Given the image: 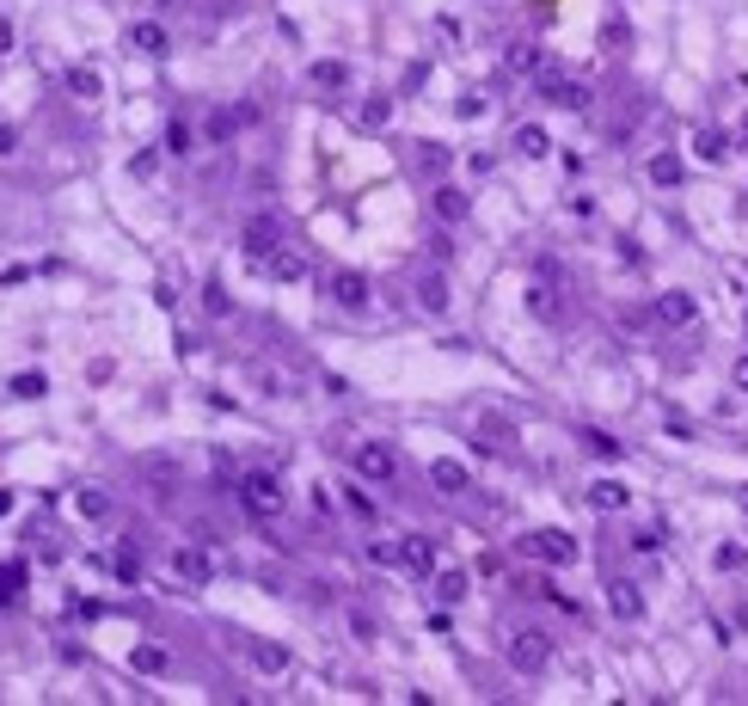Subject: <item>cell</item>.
Listing matches in <instances>:
<instances>
[{"label":"cell","instance_id":"obj_20","mask_svg":"<svg viewBox=\"0 0 748 706\" xmlns=\"http://www.w3.org/2000/svg\"><path fill=\"white\" fill-rule=\"evenodd\" d=\"M313 86L343 93V86H350V62H313Z\"/></svg>","mask_w":748,"mask_h":706},{"label":"cell","instance_id":"obj_16","mask_svg":"<svg viewBox=\"0 0 748 706\" xmlns=\"http://www.w3.org/2000/svg\"><path fill=\"white\" fill-rule=\"evenodd\" d=\"M589 504H595V510H626L632 492H626L619 479H595V486H589Z\"/></svg>","mask_w":748,"mask_h":706},{"label":"cell","instance_id":"obj_12","mask_svg":"<svg viewBox=\"0 0 748 706\" xmlns=\"http://www.w3.org/2000/svg\"><path fill=\"white\" fill-rule=\"evenodd\" d=\"M608 608L619 614V621H645V596H638V584L613 577V584H608Z\"/></svg>","mask_w":748,"mask_h":706},{"label":"cell","instance_id":"obj_6","mask_svg":"<svg viewBox=\"0 0 748 706\" xmlns=\"http://www.w3.org/2000/svg\"><path fill=\"white\" fill-rule=\"evenodd\" d=\"M325 295H332L338 308H369V277H362V271H332V277H325Z\"/></svg>","mask_w":748,"mask_h":706},{"label":"cell","instance_id":"obj_10","mask_svg":"<svg viewBox=\"0 0 748 706\" xmlns=\"http://www.w3.org/2000/svg\"><path fill=\"white\" fill-rule=\"evenodd\" d=\"M172 571H178L184 584H215V559H209L203 547H178V553H172Z\"/></svg>","mask_w":748,"mask_h":706},{"label":"cell","instance_id":"obj_17","mask_svg":"<svg viewBox=\"0 0 748 706\" xmlns=\"http://www.w3.org/2000/svg\"><path fill=\"white\" fill-rule=\"evenodd\" d=\"M129 670H136V675H166L172 657L160 651V645H136V651H129Z\"/></svg>","mask_w":748,"mask_h":706},{"label":"cell","instance_id":"obj_24","mask_svg":"<svg viewBox=\"0 0 748 706\" xmlns=\"http://www.w3.org/2000/svg\"><path fill=\"white\" fill-rule=\"evenodd\" d=\"M515 147H521L528 160H540V154H552V141H546V130H540V123H521V130H515Z\"/></svg>","mask_w":748,"mask_h":706},{"label":"cell","instance_id":"obj_1","mask_svg":"<svg viewBox=\"0 0 748 706\" xmlns=\"http://www.w3.org/2000/svg\"><path fill=\"white\" fill-rule=\"evenodd\" d=\"M239 504H245V516L271 523V516H282L289 492H282V479H276V473H245V479H239Z\"/></svg>","mask_w":748,"mask_h":706},{"label":"cell","instance_id":"obj_43","mask_svg":"<svg viewBox=\"0 0 748 706\" xmlns=\"http://www.w3.org/2000/svg\"><path fill=\"white\" fill-rule=\"evenodd\" d=\"M6 510H13V492H0V516H6Z\"/></svg>","mask_w":748,"mask_h":706},{"label":"cell","instance_id":"obj_25","mask_svg":"<svg viewBox=\"0 0 748 706\" xmlns=\"http://www.w3.org/2000/svg\"><path fill=\"white\" fill-rule=\"evenodd\" d=\"M74 510H80V516H86V523H104V516H111V497H104L99 486H86V492L74 497Z\"/></svg>","mask_w":748,"mask_h":706},{"label":"cell","instance_id":"obj_42","mask_svg":"<svg viewBox=\"0 0 748 706\" xmlns=\"http://www.w3.org/2000/svg\"><path fill=\"white\" fill-rule=\"evenodd\" d=\"M730 381H736V388L748 393V356H736V369H730Z\"/></svg>","mask_w":748,"mask_h":706},{"label":"cell","instance_id":"obj_4","mask_svg":"<svg viewBox=\"0 0 748 706\" xmlns=\"http://www.w3.org/2000/svg\"><path fill=\"white\" fill-rule=\"evenodd\" d=\"M356 473H362L369 486H393V479H399V455H393L387 442H362V449H356Z\"/></svg>","mask_w":748,"mask_h":706},{"label":"cell","instance_id":"obj_14","mask_svg":"<svg viewBox=\"0 0 748 706\" xmlns=\"http://www.w3.org/2000/svg\"><path fill=\"white\" fill-rule=\"evenodd\" d=\"M528 308H534L540 319H558V314H565V301H558V282L534 277V289H528Z\"/></svg>","mask_w":748,"mask_h":706},{"label":"cell","instance_id":"obj_2","mask_svg":"<svg viewBox=\"0 0 748 706\" xmlns=\"http://www.w3.org/2000/svg\"><path fill=\"white\" fill-rule=\"evenodd\" d=\"M521 553H534L540 565H571L577 559V541H571L565 529H534L528 541H521Z\"/></svg>","mask_w":748,"mask_h":706},{"label":"cell","instance_id":"obj_3","mask_svg":"<svg viewBox=\"0 0 748 706\" xmlns=\"http://www.w3.org/2000/svg\"><path fill=\"white\" fill-rule=\"evenodd\" d=\"M510 664L521 675H540L546 664H552V645H546V633H534V627H521V633L510 639Z\"/></svg>","mask_w":748,"mask_h":706},{"label":"cell","instance_id":"obj_41","mask_svg":"<svg viewBox=\"0 0 748 706\" xmlns=\"http://www.w3.org/2000/svg\"><path fill=\"white\" fill-rule=\"evenodd\" d=\"M13 43H19V31H13V19H0V56H6Z\"/></svg>","mask_w":748,"mask_h":706},{"label":"cell","instance_id":"obj_27","mask_svg":"<svg viewBox=\"0 0 748 706\" xmlns=\"http://www.w3.org/2000/svg\"><path fill=\"white\" fill-rule=\"evenodd\" d=\"M650 178H656V184H681V160L675 154H656V160H650Z\"/></svg>","mask_w":748,"mask_h":706},{"label":"cell","instance_id":"obj_28","mask_svg":"<svg viewBox=\"0 0 748 706\" xmlns=\"http://www.w3.org/2000/svg\"><path fill=\"white\" fill-rule=\"evenodd\" d=\"M117 584H141V553H136V547L117 553Z\"/></svg>","mask_w":748,"mask_h":706},{"label":"cell","instance_id":"obj_23","mask_svg":"<svg viewBox=\"0 0 748 706\" xmlns=\"http://www.w3.org/2000/svg\"><path fill=\"white\" fill-rule=\"evenodd\" d=\"M417 173H423V178H442L448 173V147H442V141H423V147H417Z\"/></svg>","mask_w":748,"mask_h":706},{"label":"cell","instance_id":"obj_34","mask_svg":"<svg viewBox=\"0 0 748 706\" xmlns=\"http://www.w3.org/2000/svg\"><path fill=\"white\" fill-rule=\"evenodd\" d=\"M13 393H19V399H37V393H49V381H43V375H13Z\"/></svg>","mask_w":748,"mask_h":706},{"label":"cell","instance_id":"obj_26","mask_svg":"<svg viewBox=\"0 0 748 706\" xmlns=\"http://www.w3.org/2000/svg\"><path fill=\"white\" fill-rule=\"evenodd\" d=\"M252 664H258L264 675H282V670H289V651H282V645H258V651H252Z\"/></svg>","mask_w":748,"mask_h":706},{"label":"cell","instance_id":"obj_18","mask_svg":"<svg viewBox=\"0 0 748 706\" xmlns=\"http://www.w3.org/2000/svg\"><path fill=\"white\" fill-rule=\"evenodd\" d=\"M68 93H74V99H99V93H104L99 68H86V62H74V68H68Z\"/></svg>","mask_w":748,"mask_h":706},{"label":"cell","instance_id":"obj_40","mask_svg":"<svg viewBox=\"0 0 748 706\" xmlns=\"http://www.w3.org/2000/svg\"><path fill=\"white\" fill-rule=\"evenodd\" d=\"M454 111H460V117H485V99H478V93H467V99H460Z\"/></svg>","mask_w":748,"mask_h":706},{"label":"cell","instance_id":"obj_33","mask_svg":"<svg viewBox=\"0 0 748 706\" xmlns=\"http://www.w3.org/2000/svg\"><path fill=\"white\" fill-rule=\"evenodd\" d=\"M356 117H362V130H380V123L393 117V105H387V99H369V105L356 111Z\"/></svg>","mask_w":748,"mask_h":706},{"label":"cell","instance_id":"obj_30","mask_svg":"<svg viewBox=\"0 0 748 706\" xmlns=\"http://www.w3.org/2000/svg\"><path fill=\"white\" fill-rule=\"evenodd\" d=\"M583 442H589V455H601V460H619V442H613V436H601V430H583Z\"/></svg>","mask_w":748,"mask_h":706},{"label":"cell","instance_id":"obj_35","mask_svg":"<svg viewBox=\"0 0 748 706\" xmlns=\"http://www.w3.org/2000/svg\"><path fill=\"white\" fill-rule=\"evenodd\" d=\"M369 559L374 565H393V559H399V541H369Z\"/></svg>","mask_w":748,"mask_h":706},{"label":"cell","instance_id":"obj_5","mask_svg":"<svg viewBox=\"0 0 748 706\" xmlns=\"http://www.w3.org/2000/svg\"><path fill=\"white\" fill-rule=\"evenodd\" d=\"M276 246H282V221H276V210H258L245 221V252L264 258V252H276Z\"/></svg>","mask_w":748,"mask_h":706},{"label":"cell","instance_id":"obj_19","mask_svg":"<svg viewBox=\"0 0 748 706\" xmlns=\"http://www.w3.org/2000/svg\"><path fill=\"white\" fill-rule=\"evenodd\" d=\"M417 301L430 308V314H448V282L430 271V277H417Z\"/></svg>","mask_w":748,"mask_h":706},{"label":"cell","instance_id":"obj_7","mask_svg":"<svg viewBox=\"0 0 748 706\" xmlns=\"http://www.w3.org/2000/svg\"><path fill=\"white\" fill-rule=\"evenodd\" d=\"M258 264H264V277H271V282H307V258H301V252H289V246L264 252Z\"/></svg>","mask_w":748,"mask_h":706},{"label":"cell","instance_id":"obj_36","mask_svg":"<svg viewBox=\"0 0 748 706\" xmlns=\"http://www.w3.org/2000/svg\"><path fill=\"white\" fill-rule=\"evenodd\" d=\"M166 154H191V130H184V123H172V130H166Z\"/></svg>","mask_w":748,"mask_h":706},{"label":"cell","instance_id":"obj_9","mask_svg":"<svg viewBox=\"0 0 748 706\" xmlns=\"http://www.w3.org/2000/svg\"><path fill=\"white\" fill-rule=\"evenodd\" d=\"M399 565H405L411 577H430V571H436V541H423V534H405V541H399Z\"/></svg>","mask_w":748,"mask_h":706},{"label":"cell","instance_id":"obj_39","mask_svg":"<svg viewBox=\"0 0 748 706\" xmlns=\"http://www.w3.org/2000/svg\"><path fill=\"white\" fill-rule=\"evenodd\" d=\"M743 565V547H717V571H736Z\"/></svg>","mask_w":748,"mask_h":706},{"label":"cell","instance_id":"obj_13","mask_svg":"<svg viewBox=\"0 0 748 706\" xmlns=\"http://www.w3.org/2000/svg\"><path fill=\"white\" fill-rule=\"evenodd\" d=\"M430 203H436V215H442L448 228L473 215V203H467V191H454V184H436V191H430Z\"/></svg>","mask_w":748,"mask_h":706},{"label":"cell","instance_id":"obj_38","mask_svg":"<svg viewBox=\"0 0 748 706\" xmlns=\"http://www.w3.org/2000/svg\"><path fill=\"white\" fill-rule=\"evenodd\" d=\"M6 154H19V130H13V123H0V160H6Z\"/></svg>","mask_w":748,"mask_h":706},{"label":"cell","instance_id":"obj_8","mask_svg":"<svg viewBox=\"0 0 748 706\" xmlns=\"http://www.w3.org/2000/svg\"><path fill=\"white\" fill-rule=\"evenodd\" d=\"M650 314H656V326H693V314H699V308H693V295H687V289H669V295H656V308H650Z\"/></svg>","mask_w":748,"mask_h":706},{"label":"cell","instance_id":"obj_32","mask_svg":"<svg viewBox=\"0 0 748 706\" xmlns=\"http://www.w3.org/2000/svg\"><path fill=\"white\" fill-rule=\"evenodd\" d=\"M19 584H25V565H0V602L19 596Z\"/></svg>","mask_w":748,"mask_h":706},{"label":"cell","instance_id":"obj_15","mask_svg":"<svg viewBox=\"0 0 748 706\" xmlns=\"http://www.w3.org/2000/svg\"><path fill=\"white\" fill-rule=\"evenodd\" d=\"M540 49H534V43H510V49H503V68L510 74H528V80H534V74H540Z\"/></svg>","mask_w":748,"mask_h":706},{"label":"cell","instance_id":"obj_11","mask_svg":"<svg viewBox=\"0 0 748 706\" xmlns=\"http://www.w3.org/2000/svg\"><path fill=\"white\" fill-rule=\"evenodd\" d=\"M129 49H141V56H166L172 49L166 25H160V19H136V25H129Z\"/></svg>","mask_w":748,"mask_h":706},{"label":"cell","instance_id":"obj_37","mask_svg":"<svg viewBox=\"0 0 748 706\" xmlns=\"http://www.w3.org/2000/svg\"><path fill=\"white\" fill-rule=\"evenodd\" d=\"M234 123H239V117H227V111H215V117H209V136H215V141H227V136H234Z\"/></svg>","mask_w":748,"mask_h":706},{"label":"cell","instance_id":"obj_29","mask_svg":"<svg viewBox=\"0 0 748 706\" xmlns=\"http://www.w3.org/2000/svg\"><path fill=\"white\" fill-rule=\"evenodd\" d=\"M203 308H209L215 319H221V314H234V295H227L221 282H209V289H203Z\"/></svg>","mask_w":748,"mask_h":706},{"label":"cell","instance_id":"obj_21","mask_svg":"<svg viewBox=\"0 0 748 706\" xmlns=\"http://www.w3.org/2000/svg\"><path fill=\"white\" fill-rule=\"evenodd\" d=\"M693 154H699V160H724V154H730V136H724V130H699V136H693Z\"/></svg>","mask_w":748,"mask_h":706},{"label":"cell","instance_id":"obj_22","mask_svg":"<svg viewBox=\"0 0 748 706\" xmlns=\"http://www.w3.org/2000/svg\"><path fill=\"white\" fill-rule=\"evenodd\" d=\"M430 486H442V492H467V467H460V460H436V467H430Z\"/></svg>","mask_w":748,"mask_h":706},{"label":"cell","instance_id":"obj_31","mask_svg":"<svg viewBox=\"0 0 748 706\" xmlns=\"http://www.w3.org/2000/svg\"><path fill=\"white\" fill-rule=\"evenodd\" d=\"M436 596H442V602H460V596H467V577H460V571H442V577H436Z\"/></svg>","mask_w":748,"mask_h":706}]
</instances>
